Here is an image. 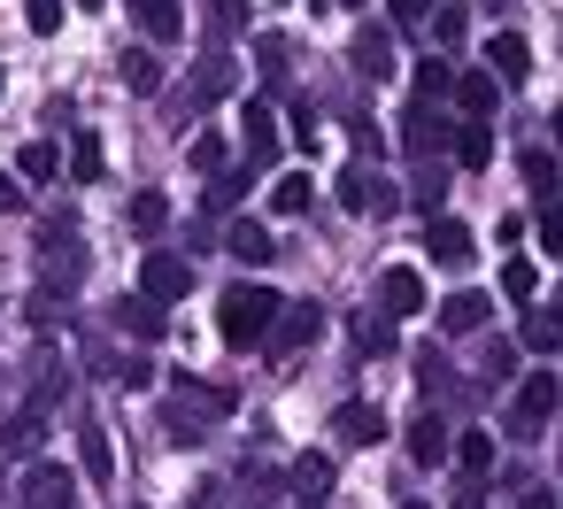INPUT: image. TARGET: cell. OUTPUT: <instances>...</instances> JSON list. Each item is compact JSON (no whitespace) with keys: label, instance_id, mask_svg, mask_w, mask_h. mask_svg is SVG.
Listing matches in <instances>:
<instances>
[{"label":"cell","instance_id":"1","mask_svg":"<svg viewBox=\"0 0 563 509\" xmlns=\"http://www.w3.org/2000/svg\"><path fill=\"white\" fill-rule=\"evenodd\" d=\"M278 286H263V278H240L232 294H224V309H217V332L232 340V347H263L271 340V324H278Z\"/></svg>","mask_w":563,"mask_h":509},{"label":"cell","instance_id":"2","mask_svg":"<svg viewBox=\"0 0 563 509\" xmlns=\"http://www.w3.org/2000/svg\"><path fill=\"white\" fill-rule=\"evenodd\" d=\"M78 270H86V232H78V217H40V278L78 286Z\"/></svg>","mask_w":563,"mask_h":509},{"label":"cell","instance_id":"3","mask_svg":"<svg viewBox=\"0 0 563 509\" xmlns=\"http://www.w3.org/2000/svg\"><path fill=\"white\" fill-rule=\"evenodd\" d=\"M170 394H178V409H170V432H178V440H194L209 417L232 409V394H224V386H201L194 370H170Z\"/></svg>","mask_w":563,"mask_h":509},{"label":"cell","instance_id":"4","mask_svg":"<svg viewBox=\"0 0 563 509\" xmlns=\"http://www.w3.org/2000/svg\"><path fill=\"white\" fill-rule=\"evenodd\" d=\"M186 294H194V263H186V255H163V247H155V255L140 263V301L170 309V301H186Z\"/></svg>","mask_w":563,"mask_h":509},{"label":"cell","instance_id":"5","mask_svg":"<svg viewBox=\"0 0 563 509\" xmlns=\"http://www.w3.org/2000/svg\"><path fill=\"white\" fill-rule=\"evenodd\" d=\"M548 417H555V370H532V378L517 386V409H509V440H540V432H548Z\"/></svg>","mask_w":563,"mask_h":509},{"label":"cell","instance_id":"6","mask_svg":"<svg viewBox=\"0 0 563 509\" xmlns=\"http://www.w3.org/2000/svg\"><path fill=\"white\" fill-rule=\"evenodd\" d=\"M424 309V270L417 263H386L378 270V317L394 324V317H417Z\"/></svg>","mask_w":563,"mask_h":509},{"label":"cell","instance_id":"7","mask_svg":"<svg viewBox=\"0 0 563 509\" xmlns=\"http://www.w3.org/2000/svg\"><path fill=\"white\" fill-rule=\"evenodd\" d=\"M317 332H324V301H286L263 347H271V355H301V347H309Z\"/></svg>","mask_w":563,"mask_h":509},{"label":"cell","instance_id":"8","mask_svg":"<svg viewBox=\"0 0 563 509\" xmlns=\"http://www.w3.org/2000/svg\"><path fill=\"white\" fill-rule=\"evenodd\" d=\"M24 501H32V509H70V501H78V471L32 455V471H24Z\"/></svg>","mask_w":563,"mask_h":509},{"label":"cell","instance_id":"9","mask_svg":"<svg viewBox=\"0 0 563 509\" xmlns=\"http://www.w3.org/2000/svg\"><path fill=\"white\" fill-rule=\"evenodd\" d=\"M332 201H340V209H355V217H371V209H394V186H386L371 163H347V170H340V186H332Z\"/></svg>","mask_w":563,"mask_h":509},{"label":"cell","instance_id":"10","mask_svg":"<svg viewBox=\"0 0 563 509\" xmlns=\"http://www.w3.org/2000/svg\"><path fill=\"white\" fill-rule=\"evenodd\" d=\"M232 86H240V63H232L224 47H209V55L186 70V101H201V109H209V101H224Z\"/></svg>","mask_w":563,"mask_h":509},{"label":"cell","instance_id":"11","mask_svg":"<svg viewBox=\"0 0 563 509\" xmlns=\"http://www.w3.org/2000/svg\"><path fill=\"white\" fill-rule=\"evenodd\" d=\"M448 109H455L463 124H486V117L501 109V86H494L486 70H455V86H448Z\"/></svg>","mask_w":563,"mask_h":509},{"label":"cell","instance_id":"12","mask_svg":"<svg viewBox=\"0 0 563 509\" xmlns=\"http://www.w3.org/2000/svg\"><path fill=\"white\" fill-rule=\"evenodd\" d=\"M401 147L432 163V155L448 147V117H440V109H424V101H417V109H401Z\"/></svg>","mask_w":563,"mask_h":509},{"label":"cell","instance_id":"13","mask_svg":"<svg viewBox=\"0 0 563 509\" xmlns=\"http://www.w3.org/2000/svg\"><path fill=\"white\" fill-rule=\"evenodd\" d=\"M486 317H494V301H486L478 286H463V294H448V301H440V332H455V340L486 332Z\"/></svg>","mask_w":563,"mask_h":509},{"label":"cell","instance_id":"14","mask_svg":"<svg viewBox=\"0 0 563 509\" xmlns=\"http://www.w3.org/2000/svg\"><path fill=\"white\" fill-rule=\"evenodd\" d=\"M525 70H532V47H525L517 32H494V40H486V78H494V86H517Z\"/></svg>","mask_w":563,"mask_h":509},{"label":"cell","instance_id":"15","mask_svg":"<svg viewBox=\"0 0 563 509\" xmlns=\"http://www.w3.org/2000/svg\"><path fill=\"white\" fill-rule=\"evenodd\" d=\"M332 432H340L347 447H371V440H386V409H378V401H340Z\"/></svg>","mask_w":563,"mask_h":509},{"label":"cell","instance_id":"16","mask_svg":"<svg viewBox=\"0 0 563 509\" xmlns=\"http://www.w3.org/2000/svg\"><path fill=\"white\" fill-rule=\"evenodd\" d=\"M132 16H140V32H147L155 47L186 40V0H132Z\"/></svg>","mask_w":563,"mask_h":509},{"label":"cell","instance_id":"17","mask_svg":"<svg viewBox=\"0 0 563 509\" xmlns=\"http://www.w3.org/2000/svg\"><path fill=\"white\" fill-rule=\"evenodd\" d=\"M424 255L448 263V270H463V263H471V232H463L455 217H432V224H424Z\"/></svg>","mask_w":563,"mask_h":509},{"label":"cell","instance_id":"18","mask_svg":"<svg viewBox=\"0 0 563 509\" xmlns=\"http://www.w3.org/2000/svg\"><path fill=\"white\" fill-rule=\"evenodd\" d=\"M463 32H471V9H463V0H432V16H424V40H432L440 55H455V47H463Z\"/></svg>","mask_w":563,"mask_h":509},{"label":"cell","instance_id":"19","mask_svg":"<svg viewBox=\"0 0 563 509\" xmlns=\"http://www.w3.org/2000/svg\"><path fill=\"white\" fill-rule=\"evenodd\" d=\"M224 247H232V255H240L247 270H263V263L278 255V247H271V232H263L255 217H232V224H224Z\"/></svg>","mask_w":563,"mask_h":509},{"label":"cell","instance_id":"20","mask_svg":"<svg viewBox=\"0 0 563 509\" xmlns=\"http://www.w3.org/2000/svg\"><path fill=\"white\" fill-rule=\"evenodd\" d=\"M109 317H117V332H132V340H170L163 309H155V301H140V294H124V301H117Z\"/></svg>","mask_w":563,"mask_h":509},{"label":"cell","instance_id":"21","mask_svg":"<svg viewBox=\"0 0 563 509\" xmlns=\"http://www.w3.org/2000/svg\"><path fill=\"white\" fill-rule=\"evenodd\" d=\"M240 132H247V155L255 163H278V117H271V101H247Z\"/></svg>","mask_w":563,"mask_h":509},{"label":"cell","instance_id":"22","mask_svg":"<svg viewBox=\"0 0 563 509\" xmlns=\"http://www.w3.org/2000/svg\"><path fill=\"white\" fill-rule=\"evenodd\" d=\"M355 78H394V32H355Z\"/></svg>","mask_w":563,"mask_h":509},{"label":"cell","instance_id":"23","mask_svg":"<svg viewBox=\"0 0 563 509\" xmlns=\"http://www.w3.org/2000/svg\"><path fill=\"white\" fill-rule=\"evenodd\" d=\"M40 440H47V417H40V409H24V417L0 424V447H9V463H16V455H40Z\"/></svg>","mask_w":563,"mask_h":509},{"label":"cell","instance_id":"24","mask_svg":"<svg viewBox=\"0 0 563 509\" xmlns=\"http://www.w3.org/2000/svg\"><path fill=\"white\" fill-rule=\"evenodd\" d=\"M101 163H109V155H101V132H78V140L63 147V170H70L78 186H93V178H101Z\"/></svg>","mask_w":563,"mask_h":509},{"label":"cell","instance_id":"25","mask_svg":"<svg viewBox=\"0 0 563 509\" xmlns=\"http://www.w3.org/2000/svg\"><path fill=\"white\" fill-rule=\"evenodd\" d=\"M78 447H86V478H93V486H109V471H117V463H109V432H101V417H78Z\"/></svg>","mask_w":563,"mask_h":509},{"label":"cell","instance_id":"26","mask_svg":"<svg viewBox=\"0 0 563 509\" xmlns=\"http://www.w3.org/2000/svg\"><path fill=\"white\" fill-rule=\"evenodd\" d=\"M448 86H455L448 55H424V63H417V101H424V109H448Z\"/></svg>","mask_w":563,"mask_h":509},{"label":"cell","instance_id":"27","mask_svg":"<svg viewBox=\"0 0 563 509\" xmlns=\"http://www.w3.org/2000/svg\"><path fill=\"white\" fill-rule=\"evenodd\" d=\"M63 170V147H47V140H32L24 155H16V186H47Z\"/></svg>","mask_w":563,"mask_h":509},{"label":"cell","instance_id":"28","mask_svg":"<svg viewBox=\"0 0 563 509\" xmlns=\"http://www.w3.org/2000/svg\"><path fill=\"white\" fill-rule=\"evenodd\" d=\"M517 170H525V186H532V193H540V209H548V201H555V147H525V155H517Z\"/></svg>","mask_w":563,"mask_h":509},{"label":"cell","instance_id":"29","mask_svg":"<svg viewBox=\"0 0 563 509\" xmlns=\"http://www.w3.org/2000/svg\"><path fill=\"white\" fill-rule=\"evenodd\" d=\"M309 201H317V178H309V170H286V178L271 186V209H278V217H301Z\"/></svg>","mask_w":563,"mask_h":509},{"label":"cell","instance_id":"30","mask_svg":"<svg viewBox=\"0 0 563 509\" xmlns=\"http://www.w3.org/2000/svg\"><path fill=\"white\" fill-rule=\"evenodd\" d=\"M409 455L417 463H448V417H417L409 424Z\"/></svg>","mask_w":563,"mask_h":509},{"label":"cell","instance_id":"31","mask_svg":"<svg viewBox=\"0 0 563 509\" xmlns=\"http://www.w3.org/2000/svg\"><path fill=\"white\" fill-rule=\"evenodd\" d=\"M455 163H463V170H486V163H494V132H486V124H455Z\"/></svg>","mask_w":563,"mask_h":509},{"label":"cell","instance_id":"32","mask_svg":"<svg viewBox=\"0 0 563 509\" xmlns=\"http://www.w3.org/2000/svg\"><path fill=\"white\" fill-rule=\"evenodd\" d=\"M186 163H194V178H224V170H232V147H224L217 132H201V140L186 147Z\"/></svg>","mask_w":563,"mask_h":509},{"label":"cell","instance_id":"33","mask_svg":"<svg viewBox=\"0 0 563 509\" xmlns=\"http://www.w3.org/2000/svg\"><path fill=\"white\" fill-rule=\"evenodd\" d=\"M525 347L555 355V347H563V309H525Z\"/></svg>","mask_w":563,"mask_h":509},{"label":"cell","instance_id":"34","mask_svg":"<svg viewBox=\"0 0 563 509\" xmlns=\"http://www.w3.org/2000/svg\"><path fill=\"white\" fill-rule=\"evenodd\" d=\"M294 494H301V501H324V494H332V463H324V455H294Z\"/></svg>","mask_w":563,"mask_h":509},{"label":"cell","instance_id":"35","mask_svg":"<svg viewBox=\"0 0 563 509\" xmlns=\"http://www.w3.org/2000/svg\"><path fill=\"white\" fill-rule=\"evenodd\" d=\"M163 224H170V201H163L155 186H147V193H132V232H140V240H155Z\"/></svg>","mask_w":563,"mask_h":509},{"label":"cell","instance_id":"36","mask_svg":"<svg viewBox=\"0 0 563 509\" xmlns=\"http://www.w3.org/2000/svg\"><path fill=\"white\" fill-rule=\"evenodd\" d=\"M70 301H78V286H55V278H47V286L32 294V324H63V317H70Z\"/></svg>","mask_w":563,"mask_h":509},{"label":"cell","instance_id":"37","mask_svg":"<svg viewBox=\"0 0 563 509\" xmlns=\"http://www.w3.org/2000/svg\"><path fill=\"white\" fill-rule=\"evenodd\" d=\"M455 471H463V478H486V471H494V440H486V432H463V440H455Z\"/></svg>","mask_w":563,"mask_h":509},{"label":"cell","instance_id":"38","mask_svg":"<svg viewBox=\"0 0 563 509\" xmlns=\"http://www.w3.org/2000/svg\"><path fill=\"white\" fill-rule=\"evenodd\" d=\"M124 86H132V93H155V86H163V63H155L147 47H124Z\"/></svg>","mask_w":563,"mask_h":509},{"label":"cell","instance_id":"39","mask_svg":"<svg viewBox=\"0 0 563 509\" xmlns=\"http://www.w3.org/2000/svg\"><path fill=\"white\" fill-rule=\"evenodd\" d=\"M501 294H509V301H517V309H532V294H540V270H532V263H517V255H509V270H501Z\"/></svg>","mask_w":563,"mask_h":509},{"label":"cell","instance_id":"40","mask_svg":"<svg viewBox=\"0 0 563 509\" xmlns=\"http://www.w3.org/2000/svg\"><path fill=\"white\" fill-rule=\"evenodd\" d=\"M355 347H363V355H386V347H394V324H386V317H363V324H355Z\"/></svg>","mask_w":563,"mask_h":509},{"label":"cell","instance_id":"41","mask_svg":"<svg viewBox=\"0 0 563 509\" xmlns=\"http://www.w3.org/2000/svg\"><path fill=\"white\" fill-rule=\"evenodd\" d=\"M24 24L47 40V32H63V0H24Z\"/></svg>","mask_w":563,"mask_h":509},{"label":"cell","instance_id":"42","mask_svg":"<svg viewBox=\"0 0 563 509\" xmlns=\"http://www.w3.org/2000/svg\"><path fill=\"white\" fill-rule=\"evenodd\" d=\"M294 140H301V155H317V140H324V124H317L309 101H294Z\"/></svg>","mask_w":563,"mask_h":509},{"label":"cell","instance_id":"43","mask_svg":"<svg viewBox=\"0 0 563 509\" xmlns=\"http://www.w3.org/2000/svg\"><path fill=\"white\" fill-rule=\"evenodd\" d=\"M409 193H417V209H440V193H448V178H440V163H424Z\"/></svg>","mask_w":563,"mask_h":509},{"label":"cell","instance_id":"44","mask_svg":"<svg viewBox=\"0 0 563 509\" xmlns=\"http://www.w3.org/2000/svg\"><path fill=\"white\" fill-rule=\"evenodd\" d=\"M417 378H424V394L440 401V386H448V355H440V347H424V355H417Z\"/></svg>","mask_w":563,"mask_h":509},{"label":"cell","instance_id":"45","mask_svg":"<svg viewBox=\"0 0 563 509\" xmlns=\"http://www.w3.org/2000/svg\"><path fill=\"white\" fill-rule=\"evenodd\" d=\"M478 370H486V378H509V370H517V347H501V340H486V355H478Z\"/></svg>","mask_w":563,"mask_h":509},{"label":"cell","instance_id":"46","mask_svg":"<svg viewBox=\"0 0 563 509\" xmlns=\"http://www.w3.org/2000/svg\"><path fill=\"white\" fill-rule=\"evenodd\" d=\"M540 247H548V255H563V209H555V201L540 209Z\"/></svg>","mask_w":563,"mask_h":509},{"label":"cell","instance_id":"47","mask_svg":"<svg viewBox=\"0 0 563 509\" xmlns=\"http://www.w3.org/2000/svg\"><path fill=\"white\" fill-rule=\"evenodd\" d=\"M0 217H24V186H16V170H0Z\"/></svg>","mask_w":563,"mask_h":509},{"label":"cell","instance_id":"48","mask_svg":"<svg viewBox=\"0 0 563 509\" xmlns=\"http://www.w3.org/2000/svg\"><path fill=\"white\" fill-rule=\"evenodd\" d=\"M386 16H394V24H424V16H432V0H386Z\"/></svg>","mask_w":563,"mask_h":509},{"label":"cell","instance_id":"49","mask_svg":"<svg viewBox=\"0 0 563 509\" xmlns=\"http://www.w3.org/2000/svg\"><path fill=\"white\" fill-rule=\"evenodd\" d=\"M247 24V0H217V32H240Z\"/></svg>","mask_w":563,"mask_h":509},{"label":"cell","instance_id":"50","mask_svg":"<svg viewBox=\"0 0 563 509\" xmlns=\"http://www.w3.org/2000/svg\"><path fill=\"white\" fill-rule=\"evenodd\" d=\"M448 509H486V494H478V478H463V486H455V501H448Z\"/></svg>","mask_w":563,"mask_h":509},{"label":"cell","instance_id":"51","mask_svg":"<svg viewBox=\"0 0 563 509\" xmlns=\"http://www.w3.org/2000/svg\"><path fill=\"white\" fill-rule=\"evenodd\" d=\"M517 509H555V494H548V486H525V494H517Z\"/></svg>","mask_w":563,"mask_h":509},{"label":"cell","instance_id":"52","mask_svg":"<svg viewBox=\"0 0 563 509\" xmlns=\"http://www.w3.org/2000/svg\"><path fill=\"white\" fill-rule=\"evenodd\" d=\"M78 9H101V0H78Z\"/></svg>","mask_w":563,"mask_h":509},{"label":"cell","instance_id":"53","mask_svg":"<svg viewBox=\"0 0 563 509\" xmlns=\"http://www.w3.org/2000/svg\"><path fill=\"white\" fill-rule=\"evenodd\" d=\"M401 509H424V501H401Z\"/></svg>","mask_w":563,"mask_h":509},{"label":"cell","instance_id":"54","mask_svg":"<svg viewBox=\"0 0 563 509\" xmlns=\"http://www.w3.org/2000/svg\"><path fill=\"white\" fill-rule=\"evenodd\" d=\"M347 9H363V0H347Z\"/></svg>","mask_w":563,"mask_h":509},{"label":"cell","instance_id":"55","mask_svg":"<svg viewBox=\"0 0 563 509\" xmlns=\"http://www.w3.org/2000/svg\"><path fill=\"white\" fill-rule=\"evenodd\" d=\"M0 93H9V78H0Z\"/></svg>","mask_w":563,"mask_h":509}]
</instances>
